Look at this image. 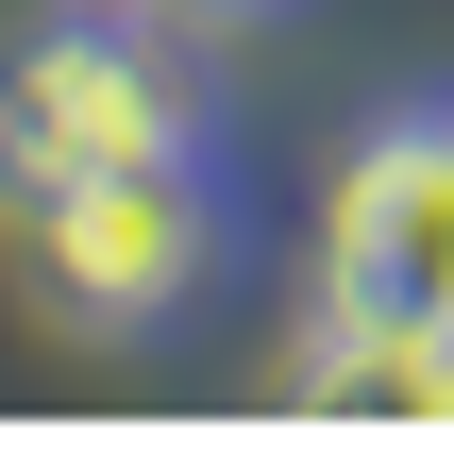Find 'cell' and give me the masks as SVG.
<instances>
[{
    "mask_svg": "<svg viewBox=\"0 0 454 454\" xmlns=\"http://www.w3.org/2000/svg\"><path fill=\"white\" fill-rule=\"evenodd\" d=\"M236 219H219V152H152V168H84L51 202H17V270H34V320L67 354H152L202 320Z\"/></svg>",
    "mask_w": 454,
    "mask_h": 454,
    "instance_id": "obj_2",
    "label": "cell"
},
{
    "mask_svg": "<svg viewBox=\"0 0 454 454\" xmlns=\"http://www.w3.org/2000/svg\"><path fill=\"white\" fill-rule=\"evenodd\" d=\"M320 286H337V303L454 320V101L354 118V152H337V185H320Z\"/></svg>",
    "mask_w": 454,
    "mask_h": 454,
    "instance_id": "obj_3",
    "label": "cell"
},
{
    "mask_svg": "<svg viewBox=\"0 0 454 454\" xmlns=\"http://www.w3.org/2000/svg\"><path fill=\"white\" fill-rule=\"evenodd\" d=\"M185 17H286V0H185Z\"/></svg>",
    "mask_w": 454,
    "mask_h": 454,
    "instance_id": "obj_5",
    "label": "cell"
},
{
    "mask_svg": "<svg viewBox=\"0 0 454 454\" xmlns=\"http://www.w3.org/2000/svg\"><path fill=\"white\" fill-rule=\"evenodd\" d=\"M152 152H219V67L185 0H51L0 34V219Z\"/></svg>",
    "mask_w": 454,
    "mask_h": 454,
    "instance_id": "obj_1",
    "label": "cell"
},
{
    "mask_svg": "<svg viewBox=\"0 0 454 454\" xmlns=\"http://www.w3.org/2000/svg\"><path fill=\"white\" fill-rule=\"evenodd\" d=\"M286 421H320V438H421V421H454V320L320 286V320L286 337Z\"/></svg>",
    "mask_w": 454,
    "mask_h": 454,
    "instance_id": "obj_4",
    "label": "cell"
}]
</instances>
